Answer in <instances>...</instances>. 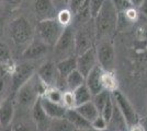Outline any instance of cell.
I'll return each mask as SVG.
<instances>
[{"instance_id":"cell-1","label":"cell","mask_w":147,"mask_h":131,"mask_svg":"<svg viewBox=\"0 0 147 131\" xmlns=\"http://www.w3.org/2000/svg\"><path fill=\"white\" fill-rule=\"evenodd\" d=\"M97 43L110 41L119 25V13L110 0H105L101 10L93 19Z\"/></svg>"},{"instance_id":"cell-2","label":"cell","mask_w":147,"mask_h":131,"mask_svg":"<svg viewBox=\"0 0 147 131\" xmlns=\"http://www.w3.org/2000/svg\"><path fill=\"white\" fill-rule=\"evenodd\" d=\"M46 87L44 86V84L38 79L37 74L33 75L29 81H26L20 86L18 91L13 94L14 96V102L16 104L19 105L21 108L29 109L33 107V105L40 100V97H42L44 95Z\"/></svg>"},{"instance_id":"cell-3","label":"cell","mask_w":147,"mask_h":131,"mask_svg":"<svg viewBox=\"0 0 147 131\" xmlns=\"http://www.w3.org/2000/svg\"><path fill=\"white\" fill-rule=\"evenodd\" d=\"M9 36L17 46H26L35 36V31L25 17H17L9 24Z\"/></svg>"},{"instance_id":"cell-4","label":"cell","mask_w":147,"mask_h":131,"mask_svg":"<svg viewBox=\"0 0 147 131\" xmlns=\"http://www.w3.org/2000/svg\"><path fill=\"white\" fill-rule=\"evenodd\" d=\"M96 44L97 38L93 20L75 29V56H79L90 48H93Z\"/></svg>"},{"instance_id":"cell-5","label":"cell","mask_w":147,"mask_h":131,"mask_svg":"<svg viewBox=\"0 0 147 131\" xmlns=\"http://www.w3.org/2000/svg\"><path fill=\"white\" fill-rule=\"evenodd\" d=\"M64 29L65 27L56 20V18L38 21L36 26L37 37L41 38L44 43L52 48L54 47L58 38L61 37Z\"/></svg>"},{"instance_id":"cell-6","label":"cell","mask_w":147,"mask_h":131,"mask_svg":"<svg viewBox=\"0 0 147 131\" xmlns=\"http://www.w3.org/2000/svg\"><path fill=\"white\" fill-rule=\"evenodd\" d=\"M55 63L68 57L75 56V27L73 25L66 26L61 37L53 47Z\"/></svg>"},{"instance_id":"cell-7","label":"cell","mask_w":147,"mask_h":131,"mask_svg":"<svg viewBox=\"0 0 147 131\" xmlns=\"http://www.w3.org/2000/svg\"><path fill=\"white\" fill-rule=\"evenodd\" d=\"M36 73V68L32 61L14 63L11 72L9 73L12 95L22 86L26 81H29L33 75Z\"/></svg>"},{"instance_id":"cell-8","label":"cell","mask_w":147,"mask_h":131,"mask_svg":"<svg viewBox=\"0 0 147 131\" xmlns=\"http://www.w3.org/2000/svg\"><path fill=\"white\" fill-rule=\"evenodd\" d=\"M97 53L98 65L103 71H114L115 68V50L110 41H101L94 46Z\"/></svg>"},{"instance_id":"cell-9","label":"cell","mask_w":147,"mask_h":131,"mask_svg":"<svg viewBox=\"0 0 147 131\" xmlns=\"http://www.w3.org/2000/svg\"><path fill=\"white\" fill-rule=\"evenodd\" d=\"M113 102L117 107V109L122 114V116L125 119V122L127 127H132V126L138 124V115L135 110L134 106L132 105V103L129 100V98L119 90L114 91L111 93Z\"/></svg>"},{"instance_id":"cell-10","label":"cell","mask_w":147,"mask_h":131,"mask_svg":"<svg viewBox=\"0 0 147 131\" xmlns=\"http://www.w3.org/2000/svg\"><path fill=\"white\" fill-rule=\"evenodd\" d=\"M36 74L46 88L47 87H58L59 81L64 80L61 78V75L57 71L55 61L44 63L36 70Z\"/></svg>"},{"instance_id":"cell-11","label":"cell","mask_w":147,"mask_h":131,"mask_svg":"<svg viewBox=\"0 0 147 131\" xmlns=\"http://www.w3.org/2000/svg\"><path fill=\"white\" fill-rule=\"evenodd\" d=\"M49 45L44 43L41 38L35 37L31 41L30 43L25 46V48L22 51V57L25 61H34L42 59L49 54Z\"/></svg>"},{"instance_id":"cell-12","label":"cell","mask_w":147,"mask_h":131,"mask_svg":"<svg viewBox=\"0 0 147 131\" xmlns=\"http://www.w3.org/2000/svg\"><path fill=\"white\" fill-rule=\"evenodd\" d=\"M76 63H77V70L86 78L88 73L98 65L96 48L94 47L90 48L79 56H76Z\"/></svg>"},{"instance_id":"cell-13","label":"cell","mask_w":147,"mask_h":131,"mask_svg":"<svg viewBox=\"0 0 147 131\" xmlns=\"http://www.w3.org/2000/svg\"><path fill=\"white\" fill-rule=\"evenodd\" d=\"M33 11L38 21L54 19L57 14V8L53 0H34Z\"/></svg>"},{"instance_id":"cell-14","label":"cell","mask_w":147,"mask_h":131,"mask_svg":"<svg viewBox=\"0 0 147 131\" xmlns=\"http://www.w3.org/2000/svg\"><path fill=\"white\" fill-rule=\"evenodd\" d=\"M30 112H31V119H32L33 124L36 127L37 131L49 130L51 122H52V119L45 114L44 109L42 108V105L40 103V100L33 105V107L30 109Z\"/></svg>"},{"instance_id":"cell-15","label":"cell","mask_w":147,"mask_h":131,"mask_svg":"<svg viewBox=\"0 0 147 131\" xmlns=\"http://www.w3.org/2000/svg\"><path fill=\"white\" fill-rule=\"evenodd\" d=\"M16 112L14 96H9L0 102V125L7 128L11 125Z\"/></svg>"},{"instance_id":"cell-16","label":"cell","mask_w":147,"mask_h":131,"mask_svg":"<svg viewBox=\"0 0 147 131\" xmlns=\"http://www.w3.org/2000/svg\"><path fill=\"white\" fill-rule=\"evenodd\" d=\"M102 73H103L102 68L99 65H97L85 78V84L89 88L92 96L100 93L103 90V87H102Z\"/></svg>"},{"instance_id":"cell-17","label":"cell","mask_w":147,"mask_h":131,"mask_svg":"<svg viewBox=\"0 0 147 131\" xmlns=\"http://www.w3.org/2000/svg\"><path fill=\"white\" fill-rule=\"evenodd\" d=\"M40 103H41L42 108L44 109L45 114L51 119H59L65 117L67 108H65L61 104H56L53 102H49L44 97L40 98Z\"/></svg>"},{"instance_id":"cell-18","label":"cell","mask_w":147,"mask_h":131,"mask_svg":"<svg viewBox=\"0 0 147 131\" xmlns=\"http://www.w3.org/2000/svg\"><path fill=\"white\" fill-rule=\"evenodd\" d=\"M65 118L70 122V125L73 126L75 130H86V129L91 128L90 122L84 118L75 108L74 109H67Z\"/></svg>"},{"instance_id":"cell-19","label":"cell","mask_w":147,"mask_h":131,"mask_svg":"<svg viewBox=\"0 0 147 131\" xmlns=\"http://www.w3.org/2000/svg\"><path fill=\"white\" fill-rule=\"evenodd\" d=\"M56 68L57 71L61 75V79L65 80V78L67 76L69 73H71L77 69V63H76V56H71L61 59L59 61H56Z\"/></svg>"},{"instance_id":"cell-20","label":"cell","mask_w":147,"mask_h":131,"mask_svg":"<svg viewBox=\"0 0 147 131\" xmlns=\"http://www.w3.org/2000/svg\"><path fill=\"white\" fill-rule=\"evenodd\" d=\"M114 103V102H113ZM108 127H111L114 131H126L129 129V127L125 122V119L122 116V114L117 109V107L114 104V108H113V112L111 119L108 124Z\"/></svg>"},{"instance_id":"cell-21","label":"cell","mask_w":147,"mask_h":131,"mask_svg":"<svg viewBox=\"0 0 147 131\" xmlns=\"http://www.w3.org/2000/svg\"><path fill=\"white\" fill-rule=\"evenodd\" d=\"M75 109L79 112L80 115L86 119V120H88L89 122H91L93 119L97 118L99 115H100V112L97 109V107L94 106V104L92 103V100L88 102V103H85L82 105L75 107Z\"/></svg>"},{"instance_id":"cell-22","label":"cell","mask_w":147,"mask_h":131,"mask_svg":"<svg viewBox=\"0 0 147 131\" xmlns=\"http://www.w3.org/2000/svg\"><path fill=\"white\" fill-rule=\"evenodd\" d=\"M74 94V98H75V103H76V107L82 105L85 103H88L92 100V94L90 93L89 88L87 87V85L84 83L82 85H80L79 87H77L76 90L71 91Z\"/></svg>"},{"instance_id":"cell-23","label":"cell","mask_w":147,"mask_h":131,"mask_svg":"<svg viewBox=\"0 0 147 131\" xmlns=\"http://www.w3.org/2000/svg\"><path fill=\"white\" fill-rule=\"evenodd\" d=\"M85 83V76L76 69L65 78V84L68 91H74Z\"/></svg>"},{"instance_id":"cell-24","label":"cell","mask_w":147,"mask_h":131,"mask_svg":"<svg viewBox=\"0 0 147 131\" xmlns=\"http://www.w3.org/2000/svg\"><path fill=\"white\" fill-rule=\"evenodd\" d=\"M0 65L6 66L10 70H12L14 61L12 59V53L10 47L5 42L0 41ZM11 72V71H10Z\"/></svg>"},{"instance_id":"cell-25","label":"cell","mask_w":147,"mask_h":131,"mask_svg":"<svg viewBox=\"0 0 147 131\" xmlns=\"http://www.w3.org/2000/svg\"><path fill=\"white\" fill-rule=\"evenodd\" d=\"M102 87L108 92H114L117 90V79L114 71H103L102 73Z\"/></svg>"},{"instance_id":"cell-26","label":"cell","mask_w":147,"mask_h":131,"mask_svg":"<svg viewBox=\"0 0 147 131\" xmlns=\"http://www.w3.org/2000/svg\"><path fill=\"white\" fill-rule=\"evenodd\" d=\"M63 94H64V91L61 90L59 87H47L45 90L44 95L42 97L46 98L49 102L56 103V104H61V102H63Z\"/></svg>"},{"instance_id":"cell-27","label":"cell","mask_w":147,"mask_h":131,"mask_svg":"<svg viewBox=\"0 0 147 131\" xmlns=\"http://www.w3.org/2000/svg\"><path fill=\"white\" fill-rule=\"evenodd\" d=\"M47 131H75V129L70 125V122L64 117L59 119H52V122Z\"/></svg>"},{"instance_id":"cell-28","label":"cell","mask_w":147,"mask_h":131,"mask_svg":"<svg viewBox=\"0 0 147 131\" xmlns=\"http://www.w3.org/2000/svg\"><path fill=\"white\" fill-rule=\"evenodd\" d=\"M73 19H74V14L68 8H63L59 11H57L56 20H57L64 27L73 24Z\"/></svg>"},{"instance_id":"cell-29","label":"cell","mask_w":147,"mask_h":131,"mask_svg":"<svg viewBox=\"0 0 147 131\" xmlns=\"http://www.w3.org/2000/svg\"><path fill=\"white\" fill-rule=\"evenodd\" d=\"M111 97V93L105 91V90H102L100 93L96 94L92 96V103L94 104V106L97 107V109L99 110V112H101V110L103 109L104 105L107 104V102L109 100V98Z\"/></svg>"},{"instance_id":"cell-30","label":"cell","mask_w":147,"mask_h":131,"mask_svg":"<svg viewBox=\"0 0 147 131\" xmlns=\"http://www.w3.org/2000/svg\"><path fill=\"white\" fill-rule=\"evenodd\" d=\"M11 127L9 131H37L36 127L34 124H28L26 121L20 120V121H12L11 122Z\"/></svg>"},{"instance_id":"cell-31","label":"cell","mask_w":147,"mask_h":131,"mask_svg":"<svg viewBox=\"0 0 147 131\" xmlns=\"http://www.w3.org/2000/svg\"><path fill=\"white\" fill-rule=\"evenodd\" d=\"M104 1H105V0H89V1H88L89 12H90V15H91L92 20L97 17V14L99 13V11L101 10Z\"/></svg>"},{"instance_id":"cell-32","label":"cell","mask_w":147,"mask_h":131,"mask_svg":"<svg viewBox=\"0 0 147 131\" xmlns=\"http://www.w3.org/2000/svg\"><path fill=\"white\" fill-rule=\"evenodd\" d=\"M63 106L67 109H74L76 107V103H75V98H74V94L71 91H64L63 94V102H61Z\"/></svg>"},{"instance_id":"cell-33","label":"cell","mask_w":147,"mask_h":131,"mask_svg":"<svg viewBox=\"0 0 147 131\" xmlns=\"http://www.w3.org/2000/svg\"><path fill=\"white\" fill-rule=\"evenodd\" d=\"M113 108H114V103H113V98H112V95H111V97L109 98V100H108L107 104L104 105L103 109L100 112V115L103 117L104 120H105L108 124H109V121H110V119H111V116H112Z\"/></svg>"},{"instance_id":"cell-34","label":"cell","mask_w":147,"mask_h":131,"mask_svg":"<svg viewBox=\"0 0 147 131\" xmlns=\"http://www.w3.org/2000/svg\"><path fill=\"white\" fill-rule=\"evenodd\" d=\"M90 125H91L92 129L97 131H104L108 129V122L104 120V118L101 115H99L97 118L93 119L90 122Z\"/></svg>"},{"instance_id":"cell-35","label":"cell","mask_w":147,"mask_h":131,"mask_svg":"<svg viewBox=\"0 0 147 131\" xmlns=\"http://www.w3.org/2000/svg\"><path fill=\"white\" fill-rule=\"evenodd\" d=\"M110 1L112 2V5L114 6L117 13H123L124 11H126L127 9L133 7L129 0H110Z\"/></svg>"},{"instance_id":"cell-36","label":"cell","mask_w":147,"mask_h":131,"mask_svg":"<svg viewBox=\"0 0 147 131\" xmlns=\"http://www.w3.org/2000/svg\"><path fill=\"white\" fill-rule=\"evenodd\" d=\"M9 74L5 75L2 78H0V102L3 100V94L7 90V84H8V76Z\"/></svg>"},{"instance_id":"cell-37","label":"cell","mask_w":147,"mask_h":131,"mask_svg":"<svg viewBox=\"0 0 147 131\" xmlns=\"http://www.w3.org/2000/svg\"><path fill=\"white\" fill-rule=\"evenodd\" d=\"M53 2H54V5H55L56 8H57V9L59 8V10H61L63 8H65V6H68L69 0H53Z\"/></svg>"},{"instance_id":"cell-38","label":"cell","mask_w":147,"mask_h":131,"mask_svg":"<svg viewBox=\"0 0 147 131\" xmlns=\"http://www.w3.org/2000/svg\"><path fill=\"white\" fill-rule=\"evenodd\" d=\"M6 5H8L9 7H12V8H16V7H19L21 5L22 0H2Z\"/></svg>"},{"instance_id":"cell-39","label":"cell","mask_w":147,"mask_h":131,"mask_svg":"<svg viewBox=\"0 0 147 131\" xmlns=\"http://www.w3.org/2000/svg\"><path fill=\"white\" fill-rule=\"evenodd\" d=\"M137 11H140L141 13L147 15V0H144V1H143V3L137 8Z\"/></svg>"},{"instance_id":"cell-40","label":"cell","mask_w":147,"mask_h":131,"mask_svg":"<svg viewBox=\"0 0 147 131\" xmlns=\"http://www.w3.org/2000/svg\"><path fill=\"white\" fill-rule=\"evenodd\" d=\"M10 71H11V70L8 68V67L0 65V78H2V76H5V75L9 74Z\"/></svg>"},{"instance_id":"cell-41","label":"cell","mask_w":147,"mask_h":131,"mask_svg":"<svg viewBox=\"0 0 147 131\" xmlns=\"http://www.w3.org/2000/svg\"><path fill=\"white\" fill-rule=\"evenodd\" d=\"M127 131H145V129H144V127L142 126V124L138 122V124H136V125L129 127Z\"/></svg>"},{"instance_id":"cell-42","label":"cell","mask_w":147,"mask_h":131,"mask_svg":"<svg viewBox=\"0 0 147 131\" xmlns=\"http://www.w3.org/2000/svg\"><path fill=\"white\" fill-rule=\"evenodd\" d=\"M129 1L131 2V5H132V6L137 9V8L143 3V1H144V0H129Z\"/></svg>"},{"instance_id":"cell-43","label":"cell","mask_w":147,"mask_h":131,"mask_svg":"<svg viewBox=\"0 0 147 131\" xmlns=\"http://www.w3.org/2000/svg\"><path fill=\"white\" fill-rule=\"evenodd\" d=\"M142 126L144 127V129H145V131H147V117H145V118H144V120H143V122H142Z\"/></svg>"},{"instance_id":"cell-44","label":"cell","mask_w":147,"mask_h":131,"mask_svg":"<svg viewBox=\"0 0 147 131\" xmlns=\"http://www.w3.org/2000/svg\"><path fill=\"white\" fill-rule=\"evenodd\" d=\"M75 131H97V130H94L92 128H89V129H86V130H75Z\"/></svg>"},{"instance_id":"cell-45","label":"cell","mask_w":147,"mask_h":131,"mask_svg":"<svg viewBox=\"0 0 147 131\" xmlns=\"http://www.w3.org/2000/svg\"><path fill=\"white\" fill-rule=\"evenodd\" d=\"M1 11H2V2L0 0V14H1Z\"/></svg>"},{"instance_id":"cell-46","label":"cell","mask_w":147,"mask_h":131,"mask_svg":"<svg viewBox=\"0 0 147 131\" xmlns=\"http://www.w3.org/2000/svg\"><path fill=\"white\" fill-rule=\"evenodd\" d=\"M0 131H3V127L0 125Z\"/></svg>"},{"instance_id":"cell-47","label":"cell","mask_w":147,"mask_h":131,"mask_svg":"<svg viewBox=\"0 0 147 131\" xmlns=\"http://www.w3.org/2000/svg\"><path fill=\"white\" fill-rule=\"evenodd\" d=\"M0 24H1V19H0Z\"/></svg>"},{"instance_id":"cell-48","label":"cell","mask_w":147,"mask_h":131,"mask_svg":"<svg viewBox=\"0 0 147 131\" xmlns=\"http://www.w3.org/2000/svg\"><path fill=\"white\" fill-rule=\"evenodd\" d=\"M7 131H9V130H7Z\"/></svg>"}]
</instances>
